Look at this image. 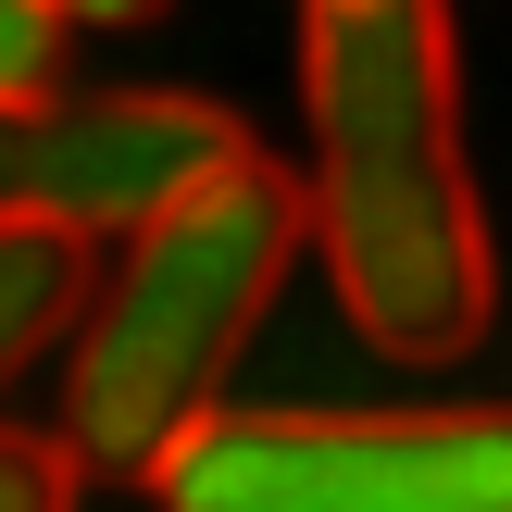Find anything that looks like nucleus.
Here are the masks:
<instances>
[{"label": "nucleus", "mask_w": 512, "mask_h": 512, "mask_svg": "<svg viewBox=\"0 0 512 512\" xmlns=\"http://www.w3.org/2000/svg\"><path fill=\"white\" fill-rule=\"evenodd\" d=\"M313 113V250L350 338L388 363H463L488 338V200L463 163V50L450 0H313L300 38Z\"/></svg>", "instance_id": "nucleus-1"}, {"label": "nucleus", "mask_w": 512, "mask_h": 512, "mask_svg": "<svg viewBox=\"0 0 512 512\" xmlns=\"http://www.w3.org/2000/svg\"><path fill=\"white\" fill-rule=\"evenodd\" d=\"M300 250H313V188L288 163H263V150H238L188 200L125 225V263L75 313V388H63L75 463L150 488L163 450L200 413H225V375L263 338V313H275Z\"/></svg>", "instance_id": "nucleus-2"}, {"label": "nucleus", "mask_w": 512, "mask_h": 512, "mask_svg": "<svg viewBox=\"0 0 512 512\" xmlns=\"http://www.w3.org/2000/svg\"><path fill=\"white\" fill-rule=\"evenodd\" d=\"M163 512H512L500 413H200L150 475Z\"/></svg>", "instance_id": "nucleus-3"}, {"label": "nucleus", "mask_w": 512, "mask_h": 512, "mask_svg": "<svg viewBox=\"0 0 512 512\" xmlns=\"http://www.w3.org/2000/svg\"><path fill=\"white\" fill-rule=\"evenodd\" d=\"M250 125L188 88H88V100H0V213H50L75 238H125L200 175H225Z\"/></svg>", "instance_id": "nucleus-4"}, {"label": "nucleus", "mask_w": 512, "mask_h": 512, "mask_svg": "<svg viewBox=\"0 0 512 512\" xmlns=\"http://www.w3.org/2000/svg\"><path fill=\"white\" fill-rule=\"evenodd\" d=\"M88 313V238L50 213H0V388L50 363V338H75Z\"/></svg>", "instance_id": "nucleus-5"}, {"label": "nucleus", "mask_w": 512, "mask_h": 512, "mask_svg": "<svg viewBox=\"0 0 512 512\" xmlns=\"http://www.w3.org/2000/svg\"><path fill=\"white\" fill-rule=\"evenodd\" d=\"M63 38H75L63 0H0V100H50L63 88Z\"/></svg>", "instance_id": "nucleus-6"}, {"label": "nucleus", "mask_w": 512, "mask_h": 512, "mask_svg": "<svg viewBox=\"0 0 512 512\" xmlns=\"http://www.w3.org/2000/svg\"><path fill=\"white\" fill-rule=\"evenodd\" d=\"M75 488H88L75 438H25V425H0V512H75Z\"/></svg>", "instance_id": "nucleus-7"}, {"label": "nucleus", "mask_w": 512, "mask_h": 512, "mask_svg": "<svg viewBox=\"0 0 512 512\" xmlns=\"http://www.w3.org/2000/svg\"><path fill=\"white\" fill-rule=\"evenodd\" d=\"M63 13H75V25H150L163 0H63Z\"/></svg>", "instance_id": "nucleus-8"}]
</instances>
